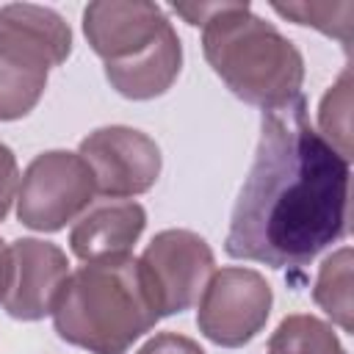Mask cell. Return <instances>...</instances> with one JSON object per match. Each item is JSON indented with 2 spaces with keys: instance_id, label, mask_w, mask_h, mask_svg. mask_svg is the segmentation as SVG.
<instances>
[{
  "instance_id": "18",
  "label": "cell",
  "mask_w": 354,
  "mask_h": 354,
  "mask_svg": "<svg viewBox=\"0 0 354 354\" xmlns=\"http://www.w3.org/2000/svg\"><path fill=\"white\" fill-rule=\"evenodd\" d=\"M136 354H205V348L177 332H158L155 337H149Z\"/></svg>"
},
{
  "instance_id": "2",
  "label": "cell",
  "mask_w": 354,
  "mask_h": 354,
  "mask_svg": "<svg viewBox=\"0 0 354 354\" xmlns=\"http://www.w3.org/2000/svg\"><path fill=\"white\" fill-rule=\"evenodd\" d=\"M160 313L138 257L119 254L69 271L53 307L61 340L88 354H124L144 337Z\"/></svg>"
},
{
  "instance_id": "10",
  "label": "cell",
  "mask_w": 354,
  "mask_h": 354,
  "mask_svg": "<svg viewBox=\"0 0 354 354\" xmlns=\"http://www.w3.org/2000/svg\"><path fill=\"white\" fill-rule=\"evenodd\" d=\"M169 25L163 8L147 0H97L83 11V33L105 64L141 53Z\"/></svg>"
},
{
  "instance_id": "8",
  "label": "cell",
  "mask_w": 354,
  "mask_h": 354,
  "mask_svg": "<svg viewBox=\"0 0 354 354\" xmlns=\"http://www.w3.org/2000/svg\"><path fill=\"white\" fill-rule=\"evenodd\" d=\"M77 155L94 177L97 194L127 199L147 194L160 177V147L141 130L111 124L97 127L80 141Z\"/></svg>"
},
{
  "instance_id": "11",
  "label": "cell",
  "mask_w": 354,
  "mask_h": 354,
  "mask_svg": "<svg viewBox=\"0 0 354 354\" xmlns=\"http://www.w3.org/2000/svg\"><path fill=\"white\" fill-rule=\"evenodd\" d=\"M144 227H147V210L138 202L102 199L75 221L69 232V249L83 263L130 254Z\"/></svg>"
},
{
  "instance_id": "12",
  "label": "cell",
  "mask_w": 354,
  "mask_h": 354,
  "mask_svg": "<svg viewBox=\"0 0 354 354\" xmlns=\"http://www.w3.org/2000/svg\"><path fill=\"white\" fill-rule=\"evenodd\" d=\"M183 66V44L177 30L169 25L141 53L105 64V77L127 100H155L171 88Z\"/></svg>"
},
{
  "instance_id": "9",
  "label": "cell",
  "mask_w": 354,
  "mask_h": 354,
  "mask_svg": "<svg viewBox=\"0 0 354 354\" xmlns=\"http://www.w3.org/2000/svg\"><path fill=\"white\" fill-rule=\"evenodd\" d=\"M66 277L69 260L61 246L39 238H17L8 243L0 304L17 321H41L44 315H53Z\"/></svg>"
},
{
  "instance_id": "3",
  "label": "cell",
  "mask_w": 354,
  "mask_h": 354,
  "mask_svg": "<svg viewBox=\"0 0 354 354\" xmlns=\"http://www.w3.org/2000/svg\"><path fill=\"white\" fill-rule=\"evenodd\" d=\"M202 53L224 86L263 113L301 97L304 58L299 47L249 3H221L218 14L202 25Z\"/></svg>"
},
{
  "instance_id": "7",
  "label": "cell",
  "mask_w": 354,
  "mask_h": 354,
  "mask_svg": "<svg viewBox=\"0 0 354 354\" xmlns=\"http://www.w3.org/2000/svg\"><path fill=\"white\" fill-rule=\"evenodd\" d=\"M160 318L194 307L216 271L210 243L191 230L158 232L138 257Z\"/></svg>"
},
{
  "instance_id": "13",
  "label": "cell",
  "mask_w": 354,
  "mask_h": 354,
  "mask_svg": "<svg viewBox=\"0 0 354 354\" xmlns=\"http://www.w3.org/2000/svg\"><path fill=\"white\" fill-rule=\"evenodd\" d=\"M313 299L343 332L354 329V321H351V313H354V307H351V249L348 246H340L321 263L315 288H313Z\"/></svg>"
},
{
  "instance_id": "16",
  "label": "cell",
  "mask_w": 354,
  "mask_h": 354,
  "mask_svg": "<svg viewBox=\"0 0 354 354\" xmlns=\"http://www.w3.org/2000/svg\"><path fill=\"white\" fill-rule=\"evenodd\" d=\"M318 136L346 160H351V69L346 66L337 83L321 100L318 108Z\"/></svg>"
},
{
  "instance_id": "17",
  "label": "cell",
  "mask_w": 354,
  "mask_h": 354,
  "mask_svg": "<svg viewBox=\"0 0 354 354\" xmlns=\"http://www.w3.org/2000/svg\"><path fill=\"white\" fill-rule=\"evenodd\" d=\"M17 191H19L17 158L6 144H0V221H6V216L11 210V202L17 199Z\"/></svg>"
},
{
  "instance_id": "1",
  "label": "cell",
  "mask_w": 354,
  "mask_h": 354,
  "mask_svg": "<svg viewBox=\"0 0 354 354\" xmlns=\"http://www.w3.org/2000/svg\"><path fill=\"white\" fill-rule=\"evenodd\" d=\"M346 232L348 160L310 124L304 97L266 111L224 252L271 268H304Z\"/></svg>"
},
{
  "instance_id": "5",
  "label": "cell",
  "mask_w": 354,
  "mask_h": 354,
  "mask_svg": "<svg viewBox=\"0 0 354 354\" xmlns=\"http://www.w3.org/2000/svg\"><path fill=\"white\" fill-rule=\"evenodd\" d=\"M97 196L91 169L77 152L50 149L36 155L17 191V218L36 232H58L80 218Z\"/></svg>"
},
{
  "instance_id": "6",
  "label": "cell",
  "mask_w": 354,
  "mask_h": 354,
  "mask_svg": "<svg viewBox=\"0 0 354 354\" xmlns=\"http://www.w3.org/2000/svg\"><path fill=\"white\" fill-rule=\"evenodd\" d=\"M271 304L274 293L260 271L227 266L213 271L210 282L205 285L199 296L196 326L210 343L238 348L263 332Z\"/></svg>"
},
{
  "instance_id": "14",
  "label": "cell",
  "mask_w": 354,
  "mask_h": 354,
  "mask_svg": "<svg viewBox=\"0 0 354 354\" xmlns=\"http://www.w3.org/2000/svg\"><path fill=\"white\" fill-rule=\"evenodd\" d=\"M266 354H346L335 329L307 313H293L279 321L268 337Z\"/></svg>"
},
{
  "instance_id": "4",
  "label": "cell",
  "mask_w": 354,
  "mask_h": 354,
  "mask_svg": "<svg viewBox=\"0 0 354 354\" xmlns=\"http://www.w3.org/2000/svg\"><path fill=\"white\" fill-rule=\"evenodd\" d=\"M72 53L66 19L36 3L0 6V122L28 116L47 88V75Z\"/></svg>"
},
{
  "instance_id": "15",
  "label": "cell",
  "mask_w": 354,
  "mask_h": 354,
  "mask_svg": "<svg viewBox=\"0 0 354 354\" xmlns=\"http://www.w3.org/2000/svg\"><path fill=\"white\" fill-rule=\"evenodd\" d=\"M271 8L279 17L293 19L296 25L315 28L324 36L337 39L346 50H351V30H354V3L351 0H337V3L296 0V3H271Z\"/></svg>"
},
{
  "instance_id": "19",
  "label": "cell",
  "mask_w": 354,
  "mask_h": 354,
  "mask_svg": "<svg viewBox=\"0 0 354 354\" xmlns=\"http://www.w3.org/2000/svg\"><path fill=\"white\" fill-rule=\"evenodd\" d=\"M6 268H8V243L0 238V299H3V285H6Z\"/></svg>"
}]
</instances>
